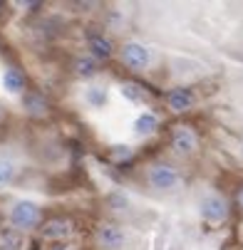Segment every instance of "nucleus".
<instances>
[{"label": "nucleus", "instance_id": "obj_8", "mask_svg": "<svg viewBox=\"0 0 243 250\" xmlns=\"http://www.w3.org/2000/svg\"><path fill=\"white\" fill-rule=\"evenodd\" d=\"M156 126H159V119H156V114H152V112H142V114L136 117V122H134V131H136L139 136L154 134Z\"/></svg>", "mask_w": 243, "mask_h": 250}, {"label": "nucleus", "instance_id": "obj_2", "mask_svg": "<svg viewBox=\"0 0 243 250\" xmlns=\"http://www.w3.org/2000/svg\"><path fill=\"white\" fill-rule=\"evenodd\" d=\"M149 184L156 191H171L174 186L179 184V173H177V168H171L169 164H154L149 168Z\"/></svg>", "mask_w": 243, "mask_h": 250}, {"label": "nucleus", "instance_id": "obj_19", "mask_svg": "<svg viewBox=\"0 0 243 250\" xmlns=\"http://www.w3.org/2000/svg\"><path fill=\"white\" fill-rule=\"evenodd\" d=\"M52 250H67V248H65V245H55Z\"/></svg>", "mask_w": 243, "mask_h": 250}, {"label": "nucleus", "instance_id": "obj_14", "mask_svg": "<svg viewBox=\"0 0 243 250\" xmlns=\"http://www.w3.org/2000/svg\"><path fill=\"white\" fill-rule=\"evenodd\" d=\"M13 176H15V166L5 159H0V186H5L13 181Z\"/></svg>", "mask_w": 243, "mask_h": 250}, {"label": "nucleus", "instance_id": "obj_9", "mask_svg": "<svg viewBox=\"0 0 243 250\" xmlns=\"http://www.w3.org/2000/svg\"><path fill=\"white\" fill-rule=\"evenodd\" d=\"M22 84H25V80H22V75L18 72L15 67H8L5 72H3V87H5V92L18 94V92H22Z\"/></svg>", "mask_w": 243, "mask_h": 250}, {"label": "nucleus", "instance_id": "obj_17", "mask_svg": "<svg viewBox=\"0 0 243 250\" xmlns=\"http://www.w3.org/2000/svg\"><path fill=\"white\" fill-rule=\"evenodd\" d=\"M114 156H117V159H127V156H129V149H127V146H122V149H114Z\"/></svg>", "mask_w": 243, "mask_h": 250}, {"label": "nucleus", "instance_id": "obj_5", "mask_svg": "<svg viewBox=\"0 0 243 250\" xmlns=\"http://www.w3.org/2000/svg\"><path fill=\"white\" fill-rule=\"evenodd\" d=\"M97 240H99L102 248L117 250V248H122V243H124V233H122V228L114 226V223H104V226H99V230H97Z\"/></svg>", "mask_w": 243, "mask_h": 250}, {"label": "nucleus", "instance_id": "obj_10", "mask_svg": "<svg viewBox=\"0 0 243 250\" xmlns=\"http://www.w3.org/2000/svg\"><path fill=\"white\" fill-rule=\"evenodd\" d=\"M89 50H92L94 57L107 60L112 55V42L107 38H102V35H92V38H89Z\"/></svg>", "mask_w": 243, "mask_h": 250}, {"label": "nucleus", "instance_id": "obj_3", "mask_svg": "<svg viewBox=\"0 0 243 250\" xmlns=\"http://www.w3.org/2000/svg\"><path fill=\"white\" fill-rule=\"evenodd\" d=\"M201 216L208 223H221L228 216V206H226V201L221 196H206L201 201Z\"/></svg>", "mask_w": 243, "mask_h": 250}, {"label": "nucleus", "instance_id": "obj_4", "mask_svg": "<svg viewBox=\"0 0 243 250\" xmlns=\"http://www.w3.org/2000/svg\"><path fill=\"white\" fill-rule=\"evenodd\" d=\"M122 60L132 69H144L149 64V50L144 45H139V42H129L122 50Z\"/></svg>", "mask_w": 243, "mask_h": 250}, {"label": "nucleus", "instance_id": "obj_11", "mask_svg": "<svg viewBox=\"0 0 243 250\" xmlns=\"http://www.w3.org/2000/svg\"><path fill=\"white\" fill-rule=\"evenodd\" d=\"M67 233H69V221H60V218L50 221V223L43 228V235H45V238H65Z\"/></svg>", "mask_w": 243, "mask_h": 250}, {"label": "nucleus", "instance_id": "obj_15", "mask_svg": "<svg viewBox=\"0 0 243 250\" xmlns=\"http://www.w3.org/2000/svg\"><path fill=\"white\" fill-rule=\"evenodd\" d=\"M119 89H122V94H124L129 102H142V87H136L134 82H124Z\"/></svg>", "mask_w": 243, "mask_h": 250}, {"label": "nucleus", "instance_id": "obj_6", "mask_svg": "<svg viewBox=\"0 0 243 250\" xmlns=\"http://www.w3.org/2000/svg\"><path fill=\"white\" fill-rule=\"evenodd\" d=\"M171 146L177 154H191L196 149V136L186 126H177L171 131Z\"/></svg>", "mask_w": 243, "mask_h": 250}, {"label": "nucleus", "instance_id": "obj_13", "mask_svg": "<svg viewBox=\"0 0 243 250\" xmlns=\"http://www.w3.org/2000/svg\"><path fill=\"white\" fill-rule=\"evenodd\" d=\"M77 72H80L82 77H92V75L97 72V62H94L92 57H80V60H77Z\"/></svg>", "mask_w": 243, "mask_h": 250}, {"label": "nucleus", "instance_id": "obj_12", "mask_svg": "<svg viewBox=\"0 0 243 250\" xmlns=\"http://www.w3.org/2000/svg\"><path fill=\"white\" fill-rule=\"evenodd\" d=\"M25 104H27V112L30 114H43L45 112V99L40 94H27L25 97Z\"/></svg>", "mask_w": 243, "mask_h": 250}, {"label": "nucleus", "instance_id": "obj_1", "mask_svg": "<svg viewBox=\"0 0 243 250\" xmlns=\"http://www.w3.org/2000/svg\"><path fill=\"white\" fill-rule=\"evenodd\" d=\"M40 221V208L35 206L32 201H18L13 208H10V223L20 230H30L35 228Z\"/></svg>", "mask_w": 243, "mask_h": 250}, {"label": "nucleus", "instance_id": "obj_16", "mask_svg": "<svg viewBox=\"0 0 243 250\" xmlns=\"http://www.w3.org/2000/svg\"><path fill=\"white\" fill-rule=\"evenodd\" d=\"M87 99H89L92 106H102L104 102H107V92L99 89V87H89L87 89Z\"/></svg>", "mask_w": 243, "mask_h": 250}, {"label": "nucleus", "instance_id": "obj_7", "mask_svg": "<svg viewBox=\"0 0 243 250\" xmlns=\"http://www.w3.org/2000/svg\"><path fill=\"white\" fill-rule=\"evenodd\" d=\"M166 102L171 106V112H189L191 106H194V94H191V89L179 87V89H171L169 92Z\"/></svg>", "mask_w": 243, "mask_h": 250}, {"label": "nucleus", "instance_id": "obj_18", "mask_svg": "<svg viewBox=\"0 0 243 250\" xmlns=\"http://www.w3.org/2000/svg\"><path fill=\"white\" fill-rule=\"evenodd\" d=\"M238 203H241V206H243V191H241V193H238Z\"/></svg>", "mask_w": 243, "mask_h": 250}]
</instances>
